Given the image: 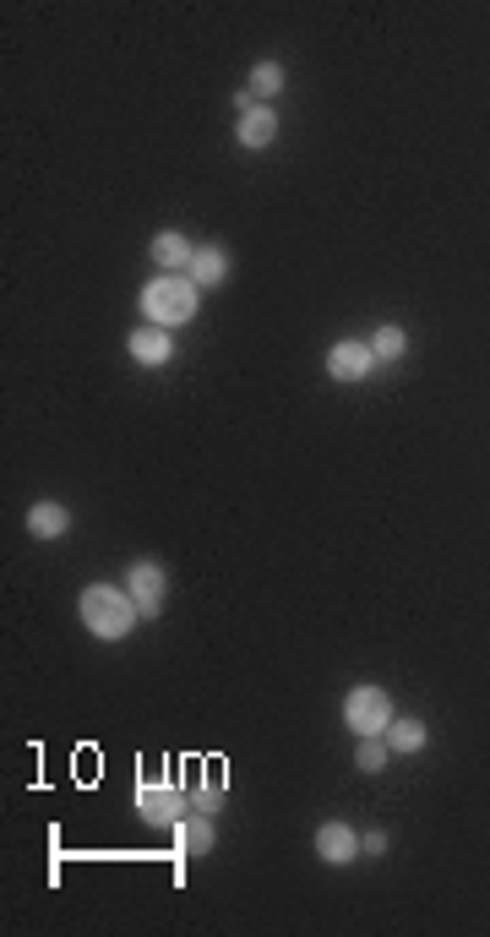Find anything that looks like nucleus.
<instances>
[{
	"label": "nucleus",
	"mask_w": 490,
	"mask_h": 937,
	"mask_svg": "<svg viewBox=\"0 0 490 937\" xmlns=\"http://www.w3.org/2000/svg\"><path fill=\"white\" fill-rule=\"evenodd\" d=\"M77 617L82 626L99 637V643H121L132 626H137V600L126 595V589H115V584H88L82 595H77Z\"/></svg>",
	"instance_id": "f257e3e1"
},
{
	"label": "nucleus",
	"mask_w": 490,
	"mask_h": 937,
	"mask_svg": "<svg viewBox=\"0 0 490 937\" xmlns=\"http://www.w3.org/2000/svg\"><path fill=\"white\" fill-rule=\"evenodd\" d=\"M196 312H202V290L191 284V273H159L143 290V316L153 327H185Z\"/></svg>",
	"instance_id": "f03ea898"
},
{
	"label": "nucleus",
	"mask_w": 490,
	"mask_h": 937,
	"mask_svg": "<svg viewBox=\"0 0 490 937\" xmlns=\"http://www.w3.org/2000/svg\"><path fill=\"white\" fill-rule=\"evenodd\" d=\"M343 725H349L354 736H387V725H392V698H387L381 687H349V698H343Z\"/></svg>",
	"instance_id": "7ed1b4c3"
},
{
	"label": "nucleus",
	"mask_w": 490,
	"mask_h": 937,
	"mask_svg": "<svg viewBox=\"0 0 490 937\" xmlns=\"http://www.w3.org/2000/svg\"><path fill=\"white\" fill-rule=\"evenodd\" d=\"M137 812H143V823H153V828H174V823L191 812V795L169 780H143L137 784Z\"/></svg>",
	"instance_id": "20e7f679"
},
{
	"label": "nucleus",
	"mask_w": 490,
	"mask_h": 937,
	"mask_svg": "<svg viewBox=\"0 0 490 937\" xmlns=\"http://www.w3.org/2000/svg\"><path fill=\"white\" fill-rule=\"evenodd\" d=\"M371 365H376V354H371L365 338H338V343L327 349V376H332V382H365Z\"/></svg>",
	"instance_id": "39448f33"
},
{
	"label": "nucleus",
	"mask_w": 490,
	"mask_h": 937,
	"mask_svg": "<svg viewBox=\"0 0 490 937\" xmlns=\"http://www.w3.org/2000/svg\"><path fill=\"white\" fill-rule=\"evenodd\" d=\"M163 584H169V573H163L159 562H132V573H126V595L137 600V611L148 622L163 611Z\"/></svg>",
	"instance_id": "423d86ee"
},
{
	"label": "nucleus",
	"mask_w": 490,
	"mask_h": 937,
	"mask_svg": "<svg viewBox=\"0 0 490 937\" xmlns=\"http://www.w3.org/2000/svg\"><path fill=\"white\" fill-rule=\"evenodd\" d=\"M360 850H365V845H360V834H354L349 823H338V817H332V823L317 828V856H322L327 867H354V861H360Z\"/></svg>",
	"instance_id": "0eeeda50"
},
{
	"label": "nucleus",
	"mask_w": 490,
	"mask_h": 937,
	"mask_svg": "<svg viewBox=\"0 0 490 937\" xmlns=\"http://www.w3.org/2000/svg\"><path fill=\"white\" fill-rule=\"evenodd\" d=\"M126 354L137 360V365H169L174 360V338H169V327H137L132 338H126Z\"/></svg>",
	"instance_id": "6e6552de"
},
{
	"label": "nucleus",
	"mask_w": 490,
	"mask_h": 937,
	"mask_svg": "<svg viewBox=\"0 0 490 937\" xmlns=\"http://www.w3.org/2000/svg\"><path fill=\"white\" fill-rule=\"evenodd\" d=\"M235 137H240V148H273V137H278V115H273L267 104H251V110L240 115Z\"/></svg>",
	"instance_id": "1a4fd4ad"
},
{
	"label": "nucleus",
	"mask_w": 490,
	"mask_h": 937,
	"mask_svg": "<svg viewBox=\"0 0 490 937\" xmlns=\"http://www.w3.org/2000/svg\"><path fill=\"white\" fill-rule=\"evenodd\" d=\"M174 850H180V861H185V856H207V850H213V817L185 812V817L174 823Z\"/></svg>",
	"instance_id": "9d476101"
},
{
	"label": "nucleus",
	"mask_w": 490,
	"mask_h": 937,
	"mask_svg": "<svg viewBox=\"0 0 490 937\" xmlns=\"http://www.w3.org/2000/svg\"><path fill=\"white\" fill-rule=\"evenodd\" d=\"M191 257H196V246H191L180 229H163V235H153V262H159L163 273H191Z\"/></svg>",
	"instance_id": "9b49d317"
},
{
	"label": "nucleus",
	"mask_w": 490,
	"mask_h": 937,
	"mask_svg": "<svg viewBox=\"0 0 490 937\" xmlns=\"http://www.w3.org/2000/svg\"><path fill=\"white\" fill-rule=\"evenodd\" d=\"M229 279V251L224 246H196V257H191V284L196 290H213V284H224Z\"/></svg>",
	"instance_id": "f8f14e48"
},
{
	"label": "nucleus",
	"mask_w": 490,
	"mask_h": 937,
	"mask_svg": "<svg viewBox=\"0 0 490 937\" xmlns=\"http://www.w3.org/2000/svg\"><path fill=\"white\" fill-rule=\"evenodd\" d=\"M66 529H71V512L60 501H33L27 507V534L33 540H60Z\"/></svg>",
	"instance_id": "ddd939ff"
},
{
	"label": "nucleus",
	"mask_w": 490,
	"mask_h": 937,
	"mask_svg": "<svg viewBox=\"0 0 490 937\" xmlns=\"http://www.w3.org/2000/svg\"><path fill=\"white\" fill-rule=\"evenodd\" d=\"M191 812H202V817L224 812V775H218V764H207V784L191 790Z\"/></svg>",
	"instance_id": "4468645a"
},
{
	"label": "nucleus",
	"mask_w": 490,
	"mask_h": 937,
	"mask_svg": "<svg viewBox=\"0 0 490 937\" xmlns=\"http://www.w3.org/2000/svg\"><path fill=\"white\" fill-rule=\"evenodd\" d=\"M425 742H431V736H425L420 720H392V725H387V747H392V753H420Z\"/></svg>",
	"instance_id": "2eb2a0df"
},
{
	"label": "nucleus",
	"mask_w": 490,
	"mask_h": 937,
	"mask_svg": "<svg viewBox=\"0 0 490 937\" xmlns=\"http://www.w3.org/2000/svg\"><path fill=\"white\" fill-rule=\"evenodd\" d=\"M387 736H360V747H354V769L360 775H381L387 769Z\"/></svg>",
	"instance_id": "dca6fc26"
},
{
	"label": "nucleus",
	"mask_w": 490,
	"mask_h": 937,
	"mask_svg": "<svg viewBox=\"0 0 490 937\" xmlns=\"http://www.w3.org/2000/svg\"><path fill=\"white\" fill-rule=\"evenodd\" d=\"M284 88V66L278 60H257L251 66V99H278Z\"/></svg>",
	"instance_id": "f3484780"
},
{
	"label": "nucleus",
	"mask_w": 490,
	"mask_h": 937,
	"mask_svg": "<svg viewBox=\"0 0 490 937\" xmlns=\"http://www.w3.org/2000/svg\"><path fill=\"white\" fill-rule=\"evenodd\" d=\"M403 349H409L403 327H376V332H371V354H376V360H403Z\"/></svg>",
	"instance_id": "a211bd4d"
},
{
	"label": "nucleus",
	"mask_w": 490,
	"mask_h": 937,
	"mask_svg": "<svg viewBox=\"0 0 490 937\" xmlns=\"http://www.w3.org/2000/svg\"><path fill=\"white\" fill-rule=\"evenodd\" d=\"M360 845H365V856H381V850H387V834H381V828H371Z\"/></svg>",
	"instance_id": "6ab92c4d"
}]
</instances>
